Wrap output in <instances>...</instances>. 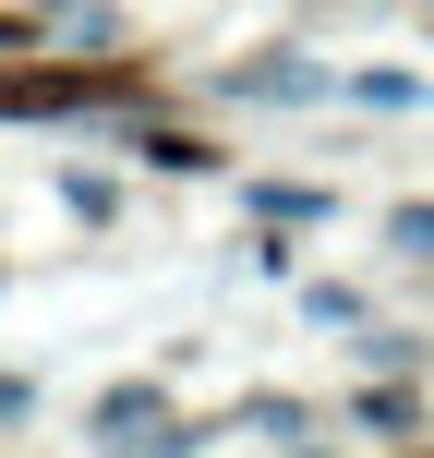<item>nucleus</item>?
I'll return each mask as SVG.
<instances>
[{"mask_svg":"<svg viewBox=\"0 0 434 458\" xmlns=\"http://www.w3.org/2000/svg\"><path fill=\"white\" fill-rule=\"evenodd\" d=\"M85 97H121V72H0V109H85Z\"/></svg>","mask_w":434,"mask_h":458,"instance_id":"f257e3e1","label":"nucleus"}]
</instances>
